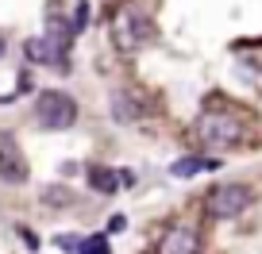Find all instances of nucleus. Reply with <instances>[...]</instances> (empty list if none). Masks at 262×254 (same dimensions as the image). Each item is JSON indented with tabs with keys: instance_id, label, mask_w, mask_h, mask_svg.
<instances>
[{
	"instance_id": "obj_9",
	"label": "nucleus",
	"mask_w": 262,
	"mask_h": 254,
	"mask_svg": "<svg viewBox=\"0 0 262 254\" xmlns=\"http://www.w3.org/2000/svg\"><path fill=\"white\" fill-rule=\"evenodd\" d=\"M201 170H220V158H196V154L178 158V162L170 166V177H193V173H201Z\"/></svg>"
},
{
	"instance_id": "obj_10",
	"label": "nucleus",
	"mask_w": 262,
	"mask_h": 254,
	"mask_svg": "<svg viewBox=\"0 0 262 254\" xmlns=\"http://www.w3.org/2000/svg\"><path fill=\"white\" fill-rule=\"evenodd\" d=\"M112 112H116V120H135L143 108L131 104V93H116V97H112Z\"/></svg>"
},
{
	"instance_id": "obj_3",
	"label": "nucleus",
	"mask_w": 262,
	"mask_h": 254,
	"mask_svg": "<svg viewBox=\"0 0 262 254\" xmlns=\"http://www.w3.org/2000/svg\"><path fill=\"white\" fill-rule=\"evenodd\" d=\"M150 35H155L150 19L143 16L139 8H131V4H123L112 16V39H116V47H120L123 54H131V50H139L143 42H150Z\"/></svg>"
},
{
	"instance_id": "obj_8",
	"label": "nucleus",
	"mask_w": 262,
	"mask_h": 254,
	"mask_svg": "<svg viewBox=\"0 0 262 254\" xmlns=\"http://www.w3.org/2000/svg\"><path fill=\"white\" fill-rule=\"evenodd\" d=\"M89 189H97V193H104V197H112V193H120V185H127L131 173H120V170H108V166H89Z\"/></svg>"
},
{
	"instance_id": "obj_5",
	"label": "nucleus",
	"mask_w": 262,
	"mask_h": 254,
	"mask_svg": "<svg viewBox=\"0 0 262 254\" xmlns=\"http://www.w3.org/2000/svg\"><path fill=\"white\" fill-rule=\"evenodd\" d=\"M254 193L247 185H220L208 193V212L216 220H231V216H243V208H251Z\"/></svg>"
},
{
	"instance_id": "obj_13",
	"label": "nucleus",
	"mask_w": 262,
	"mask_h": 254,
	"mask_svg": "<svg viewBox=\"0 0 262 254\" xmlns=\"http://www.w3.org/2000/svg\"><path fill=\"white\" fill-rule=\"evenodd\" d=\"M127 227V216H112V220H108V231H123Z\"/></svg>"
},
{
	"instance_id": "obj_12",
	"label": "nucleus",
	"mask_w": 262,
	"mask_h": 254,
	"mask_svg": "<svg viewBox=\"0 0 262 254\" xmlns=\"http://www.w3.org/2000/svg\"><path fill=\"white\" fill-rule=\"evenodd\" d=\"M70 24H74L77 35L85 31V24H89V0H81V4H77V12H74V19H70Z\"/></svg>"
},
{
	"instance_id": "obj_11",
	"label": "nucleus",
	"mask_w": 262,
	"mask_h": 254,
	"mask_svg": "<svg viewBox=\"0 0 262 254\" xmlns=\"http://www.w3.org/2000/svg\"><path fill=\"white\" fill-rule=\"evenodd\" d=\"M77 254H112V250H108V239L104 235H93V239H85V243H81V250H77Z\"/></svg>"
},
{
	"instance_id": "obj_7",
	"label": "nucleus",
	"mask_w": 262,
	"mask_h": 254,
	"mask_svg": "<svg viewBox=\"0 0 262 254\" xmlns=\"http://www.w3.org/2000/svg\"><path fill=\"white\" fill-rule=\"evenodd\" d=\"M155 254H201V239H196L193 227H181V223H173V227L162 231V239H158Z\"/></svg>"
},
{
	"instance_id": "obj_2",
	"label": "nucleus",
	"mask_w": 262,
	"mask_h": 254,
	"mask_svg": "<svg viewBox=\"0 0 262 254\" xmlns=\"http://www.w3.org/2000/svg\"><path fill=\"white\" fill-rule=\"evenodd\" d=\"M35 120L47 127V131H66L77 123V100L70 93H58V89H47L39 93L35 100Z\"/></svg>"
},
{
	"instance_id": "obj_6",
	"label": "nucleus",
	"mask_w": 262,
	"mask_h": 254,
	"mask_svg": "<svg viewBox=\"0 0 262 254\" xmlns=\"http://www.w3.org/2000/svg\"><path fill=\"white\" fill-rule=\"evenodd\" d=\"M0 177L8 181V185L27 181V158H24V150H19V143L12 139V135H4V131H0Z\"/></svg>"
},
{
	"instance_id": "obj_14",
	"label": "nucleus",
	"mask_w": 262,
	"mask_h": 254,
	"mask_svg": "<svg viewBox=\"0 0 262 254\" xmlns=\"http://www.w3.org/2000/svg\"><path fill=\"white\" fill-rule=\"evenodd\" d=\"M0 54H4V39H0Z\"/></svg>"
},
{
	"instance_id": "obj_1",
	"label": "nucleus",
	"mask_w": 262,
	"mask_h": 254,
	"mask_svg": "<svg viewBox=\"0 0 262 254\" xmlns=\"http://www.w3.org/2000/svg\"><path fill=\"white\" fill-rule=\"evenodd\" d=\"M247 135L243 127V116L228 112V108H208L201 120H196V139L212 150H228V147H239Z\"/></svg>"
},
{
	"instance_id": "obj_4",
	"label": "nucleus",
	"mask_w": 262,
	"mask_h": 254,
	"mask_svg": "<svg viewBox=\"0 0 262 254\" xmlns=\"http://www.w3.org/2000/svg\"><path fill=\"white\" fill-rule=\"evenodd\" d=\"M70 42L74 39H62V35H42V39H27L24 42V54L31 62H42V66H54V70H70Z\"/></svg>"
}]
</instances>
